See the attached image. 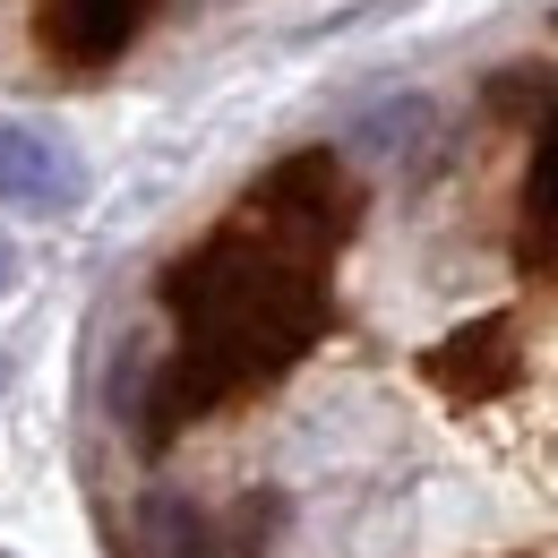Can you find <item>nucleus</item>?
<instances>
[{
	"label": "nucleus",
	"mask_w": 558,
	"mask_h": 558,
	"mask_svg": "<svg viewBox=\"0 0 558 558\" xmlns=\"http://www.w3.org/2000/svg\"><path fill=\"white\" fill-rule=\"evenodd\" d=\"M86 198V172L52 130H26V121H0V207L17 215H70Z\"/></svg>",
	"instance_id": "f257e3e1"
},
{
	"label": "nucleus",
	"mask_w": 558,
	"mask_h": 558,
	"mask_svg": "<svg viewBox=\"0 0 558 558\" xmlns=\"http://www.w3.org/2000/svg\"><path fill=\"white\" fill-rule=\"evenodd\" d=\"M138 533L155 558H223V533H215V515L198 498H181V489H146L138 498Z\"/></svg>",
	"instance_id": "f03ea898"
},
{
	"label": "nucleus",
	"mask_w": 558,
	"mask_h": 558,
	"mask_svg": "<svg viewBox=\"0 0 558 558\" xmlns=\"http://www.w3.org/2000/svg\"><path fill=\"white\" fill-rule=\"evenodd\" d=\"M421 130H429V104H421V95H404V104H378V112L352 130V146H361V155H387V146L421 138Z\"/></svg>",
	"instance_id": "7ed1b4c3"
},
{
	"label": "nucleus",
	"mask_w": 558,
	"mask_h": 558,
	"mask_svg": "<svg viewBox=\"0 0 558 558\" xmlns=\"http://www.w3.org/2000/svg\"><path fill=\"white\" fill-rule=\"evenodd\" d=\"M17 292V250H9V232H0V301Z\"/></svg>",
	"instance_id": "20e7f679"
},
{
	"label": "nucleus",
	"mask_w": 558,
	"mask_h": 558,
	"mask_svg": "<svg viewBox=\"0 0 558 558\" xmlns=\"http://www.w3.org/2000/svg\"><path fill=\"white\" fill-rule=\"evenodd\" d=\"M0 558H9V550H0Z\"/></svg>",
	"instance_id": "39448f33"
}]
</instances>
